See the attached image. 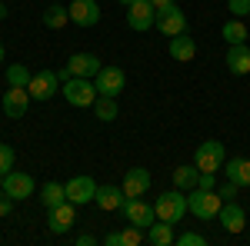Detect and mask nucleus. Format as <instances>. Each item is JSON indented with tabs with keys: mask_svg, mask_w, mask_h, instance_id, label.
Wrapping results in <instances>:
<instances>
[{
	"mask_svg": "<svg viewBox=\"0 0 250 246\" xmlns=\"http://www.w3.org/2000/svg\"><path fill=\"white\" fill-rule=\"evenodd\" d=\"M154 3V10H164V7H170V3H177V0H150Z\"/></svg>",
	"mask_w": 250,
	"mask_h": 246,
	"instance_id": "38",
	"label": "nucleus"
},
{
	"mask_svg": "<svg viewBox=\"0 0 250 246\" xmlns=\"http://www.w3.org/2000/svg\"><path fill=\"white\" fill-rule=\"evenodd\" d=\"M224 176L233 180L237 187H250V160H244V156L224 160Z\"/></svg>",
	"mask_w": 250,
	"mask_h": 246,
	"instance_id": "22",
	"label": "nucleus"
},
{
	"mask_svg": "<svg viewBox=\"0 0 250 246\" xmlns=\"http://www.w3.org/2000/svg\"><path fill=\"white\" fill-rule=\"evenodd\" d=\"M94 116L100 120V123L117 120V116H120V110H117V96H97L94 100Z\"/></svg>",
	"mask_w": 250,
	"mask_h": 246,
	"instance_id": "24",
	"label": "nucleus"
},
{
	"mask_svg": "<svg viewBox=\"0 0 250 246\" xmlns=\"http://www.w3.org/2000/svg\"><path fill=\"white\" fill-rule=\"evenodd\" d=\"M224 160H227L224 143H220V140H204V143L197 147L193 167H197L200 173H217V170H224Z\"/></svg>",
	"mask_w": 250,
	"mask_h": 246,
	"instance_id": "4",
	"label": "nucleus"
},
{
	"mask_svg": "<svg viewBox=\"0 0 250 246\" xmlns=\"http://www.w3.org/2000/svg\"><path fill=\"white\" fill-rule=\"evenodd\" d=\"M3 54H7V50H3V40H0V63H3Z\"/></svg>",
	"mask_w": 250,
	"mask_h": 246,
	"instance_id": "40",
	"label": "nucleus"
},
{
	"mask_svg": "<svg viewBox=\"0 0 250 246\" xmlns=\"http://www.w3.org/2000/svg\"><path fill=\"white\" fill-rule=\"evenodd\" d=\"M104 243H107V246H124V236H120V229L107 233V236H104Z\"/></svg>",
	"mask_w": 250,
	"mask_h": 246,
	"instance_id": "37",
	"label": "nucleus"
},
{
	"mask_svg": "<svg viewBox=\"0 0 250 246\" xmlns=\"http://www.w3.org/2000/svg\"><path fill=\"white\" fill-rule=\"evenodd\" d=\"M120 213H124V220H127V223H134V227H140V229H147L157 220L154 203H147L144 196H127V200H124V207H120Z\"/></svg>",
	"mask_w": 250,
	"mask_h": 246,
	"instance_id": "5",
	"label": "nucleus"
},
{
	"mask_svg": "<svg viewBox=\"0 0 250 246\" xmlns=\"http://www.w3.org/2000/svg\"><path fill=\"white\" fill-rule=\"evenodd\" d=\"M227 70L233 76H247L250 74V47L247 43H230V50H227Z\"/></svg>",
	"mask_w": 250,
	"mask_h": 246,
	"instance_id": "18",
	"label": "nucleus"
},
{
	"mask_svg": "<svg viewBox=\"0 0 250 246\" xmlns=\"http://www.w3.org/2000/svg\"><path fill=\"white\" fill-rule=\"evenodd\" d=\"M27 90H30V100H50L60 90V74L57 70H37L30 76Z\"/></svg>",
	"mask_w": 250,
	"mask_h": 246,
	"instance_id": "11",
	"label": "nucleus"
},
{
	"mask_svg": "<svg viewBox=\"0 0 250 246\" xmlns=\"http://www.w3.org/2000/svg\"><path fill=\"white\" fill-rule=\"evenodd\" d=\"M170 57L177 60V63H190V60L197 57V40L187 37V34L170 37Z\"/></svg>",
	"mask_w": 250,
	"mask_h": 246,
	"instance_id": "20",
	"label": "nucleus"
},
{
	"mask_svg": "<svg viewBox=\"0 0 250 246\" xmlns=\"http://www.w3.org/2000/svg\"><path fill=\"white\" fill-rule=\"evenodd\" d=\"M197 176H200L197 167H177V170H173V187L184 189V193H190V189L197 187Z\"/></svg>",
	"mask_w": 250,
	"mask_h": 246,
	"instance_id": "27",
	"label": "nucleus"
},
{
	"mask_svg": "<svg viewBox=\"0 0 250 246\" xmlns=\"http://www.w3.org/2000/svg\"><path fill=\"white\" fill-rule=\"evenodd\" d=\"M97 96L100 94H97L90 76H70V80H63V100L70 107H94Z\"/></svg>",
	"mask_w": 250,
	"mask_h": 246,
	"instance_id": "3",
	"label": "nucleus"
},
{
	"mask_svg": "<svg viewBox=\"0 0 250 246\" xmlns=\"http://www.w3.org/2000/svg\"><path fill=\"white\" fill-rule=\"evenodd\" d=\"M197 187H204V189H217V173H200V176H197Z\"/></svg>",
	"mask_w": 250,
	"mask_h": 246,
	"instance_id": "33",
	"label": "nucleus"
},
{
	"mask_svg": "<svg viewBox=\"0 0 250 246\" xmlns=\"http://www.w3.org/2000/svg\"><path fill=\"white\" fill-rule=\"evenodd\" d=\"M74 223H77V203L63 200V203H57V207L47 209V227H50V233L63 236V233L74 229Z\"/></svg>",
	"mask_w": 250,
	"mask_h": 246,
	"instance_id": "6",
	"label": "nucleus"
},
{
	"mask_svg": "<svg viewBox=\"0 0 250 246\" xmlns=\"http://www.w3.org/2000/svg\"><path fill=\"white\" fill-rule=\"evenodd\" d=\"M237 189H240V187H237L233 180H227V187H220V189H217V193H220L224 200H233V196H237Z\"/></svg>",
	"mask_w": 250,
	"mask_h": 246,
	"instance_id": "35",
	"label": "nucleus"
},
{
	"mask_svg": "<svg viewBox=\"0 0 250 246\" xmlns=\"http://www.w3.org/2000/svg\"><path fill=\"white\" fill-rule=\"evenodd\" d=\"M157 30L164 34V37H177V34H187V17H184V10L170 3V7H164V10H157Z\"/></svg>",
	"mask_w": 250,
	"mask_h": 246,
	"instance_id": "9",
	"label": "nucleus"
},
{
	"mask_svg": "<svg viewBox=\"0 0 250 246\" xmlns=\"http://www.w3.org/2000/svg\"><path fill=\"white\" fill-rule=\"evenodd\" d=\"M0 20H7V3H0Z\"/></svg>",
	"mask_w": 250,
	"mask_h": 246,
	"instance_id": "39",
	"label": "nucleus"
},
{
	"mask_svg": "<svg viewBox=\"0 0 250 246\" xmlns=\"http://www.w3.org/2000/svg\"><path fill=\"white\" fill-rule=\"evenodd\" d=\"M227 10L233 17H250V0H227Z\"/></svg>",
	"mask_w": 250,
	"mask_h": 246,
	"instance_id": "31",
	"label": "nucleus"
},
{
	"mask_svg": "<svg viewBox=\"0 0 250 246\" xmlns=\"http://www.w3.org/2000/svg\"><path fill=\"white\" fill-rule=\"evenodd\" d=\"M63 200H67V187H63V183H43V187H40V203L47 209L63 203Z\"/></svg>",
	"mask_w": 250,
	"mask_h": 246,
	"instance_id": "26",
	"label": "nucleus"
},
{
	"mask_svg": "<svg viewBox=\"0 0 250 246\" xmlns=\"http://www.w3.org/2000/svg\"><path fill=\"white\" fill-rule=\"evenodd\" d=\"M247 37H250V27L240 17H233V20L224 23V40H227V43H247Z\"/></svg>",
	"mask_w": 250,
	"mask_h": 246,
	"instance_id": "25",
	"label": "nucleus"
},
{
	"mask_svg": "<svg viewBox=\"0 0 250 246\" xmlns=\"http://www.w3.org/2000/svg\"><path fill=\"white\" fill-rule=\"evenodd\" d=\"M150 183H154V176H150V170H144V167H134V170L124 173V193L127 196H144L150 189Z\"/></svg>",
	"mask_w": 250,
	"mask_h": 246,
	"instance_id": "17",
	"label": "nucleus"
},
{
	"mask_svg": "<svg viewBox=\"0 0 250 246\" xmlns=\"http://www.w3.org/2000/svg\"><path fill=\"white\" fill-rule=\"evenodd\" d=\"M14 163H17V153L10 143H0V176H7V173L14 170Z\"/></svg>",
	"mask_w": 250,
	"mask_h": 246,
	"instance_id": "30",
	"label": "nucleus"
},
{
	"mask_svg": "<svg viewBox=\"0 0 250 246\" xmlns=\"http://www.w3.org/2000/svg\"><path fill=\"white\" fill-rule=\"evenodd\" d=\"M0 107H3V114L10 116V120H20V116L27 114V107H30V90L27 87H10L3 100H0Z\"/></svg>",
	"mask_w": 250,
	"mask_h": 246,
	"instance_id": "15",
	"label": "nucleus"
},
{
	"mask_svg": "<svg viewBox=\"0 0 250 246\" xmlns=\"http://www.w3.org/2000/svg\"><path fill=\"white\" fill-rule=\"evenodd\" d=\"M67 10H70V23H77L83 30L100 23V3L97 0H74Z\"/></svg>",
	"mask_w": 250,
	"mask_h": 246,
	"instance_id": "13",
	"label": "nucleus"
},
{
	"mask_svg": "<svg viewBox=\"0 0 250 246\" xmlns=\"http://www.w3.org/2000/svg\"><path fill=\"white\" fill-rule=\"evenodd\" d=\"M120 236H124V246H140L144 240H147V229L134 227V223H127V227L120 229Z\"/></svg>",
	"mask_w": 250,
	"mask_h": 246,
	"instance_id": "29",
	"label": "nucleus"
},
{
	"mask_svg": "<svg viewBox=\"0 0 250 246\" xmlns=\"http://www.w3.org/2000/svg\"><path fill=\"white\" fill-rule=\"evenodd\" d=\"M63 187H67V200H70V203H77V207H80V203H90V200L97 196V183L87 176V173L70 176Z\"/></svg>",
	"mask_w": 250,
	"mask_h": 246,
	"instance_id": "14",
	"label": "nucleus"
},
{
	"mask_svg": "<svg viewBox=\"0 0 250 246\" xmlns=\"http://www.w3.org/2000/svg\"><path fill=\"white\" fill-rule=\"evenodd\" d=\"M120 3H124V7H130V3H137V0H120Z\"/></svg>",
	"mask_w": 250,
	"mask_h": 246,
	"instance_id": "41",
	"label": "nucleus"
},
{
	"mask_svg": "<svg viewBox=\"0 0 250 246\" xmlns=\"http://www.w3.org/2000/svg\"><path fill=\"white\" fill-rule=\"evenodd\" d=\"M14 203H17V200H14V196H7V193L0 189V216H10V209H14Z\"/></svg>",
	"mask_w": 250,
	"mask_h": 246,
	"instance_id": "34",
	"label": "nucleus"
},
{
	"mask_svg": "<svg viewBox=\"0 0 250 246\" xmlns=\"http://www.w3.org/2000/svg\"><path fill=\"white\" fill-rule=\"evenodd\" d=\"M154 23H157V10H154V3H150V0H137V3L127 7V27H130V30L147 34Z\"/></svg>",
	"mask_w": 250,
	"mask_h": 246,
	"instance_id": "10",
	"label": "nucleus"
},
{
	"mask_svg": "<svg viewBox=\"0 0 250 246\" xmlns=\"http://www.w3.org/2000/svg\"><path fill=\"white\" fill-rule=\"evenodd\" d=\"M43 23H47L50 30H63V27L70 23V10H67L63 3H50V7L43 10Z\"/></svg>",
	"mask_w": 250,
	"mask_h": 246,
	"instance_id": "23",
	"label": "nucleus"
},
{
	"mask_svg": "<svg viewBox=\"0 0 250 246\" xmlns=\"http://www.w3.org/2000/svg\"><path fill=\"white\" fill-rule=\"evenodd\" d=\"M217 220H220V227L227 229V233H240V229L247 227V213H244L240 203H233V200H227V203L220 207Z\"/></svg>",
	"mask_w": 250,
	"mask_h": 246,
	"instance_id": "16",
	"label": "nucleus"
},
{
	"mask_svg": "<svg viewBox=\"0 0 250 246\" xmlns=\"http://www.w3.org/2000/svg\"><path fill=\"white\" fill-rule=\"evenodd\" d=\"M74 243H77V246H94L97 236H94V233H77V236H74Z\"/></svg>",
	"mask_w": 250,
	"mask_h": 246,
	"instance_id": "36",
	"label": "nucleus"
},
{
	"mask_svg": "<svg viewBox=\"0 0 250 246\" xmlns=\"http://www.w3.org/2000/svg\"><path fill=\"white\" fill-rule=\"evenodd\" d=\"M30 76L34 74H30L23 63H10V67H7V87H27Z\"/></svg>",
	"mask_w": 250,
	"mask_h": 246,
	"instance_id": "28",
	"label": "nucleus"
},
{
	"mask_svg": "<svg viewBox=\"0 0 250 246\" xmlns=\"http://www.w3.org/2000/svg\"><path fill=\"white\" fill-rule=\"evenodd\" d=\"M207 240L200 236V233H180L177 236V246H204Z\"/></svg>",
	"mask_w": 250,
	"mask_h": 246,
	"instance_id": "32",
	"label": "nucleus"
},
{
	"mask_svg": "<svg viewBox=\"0 0 250 246\" xmlns=\"http://www.w3.org/2000/svg\"><path fill=\"white\" fill-rule=\"evenodd\" d=\"M94 87L100 96H120V90L127 87V74L120 67H100V74L94 76Z\"/></svg>",
	"mask_w": 250,
	"mask_h": 246,
	"instance_id": "8",
	"label": "nucleus"
},
{
	"mask_svg": "<svg viewBox=\"0 0 250 246\" xmlns=\"http://www.w3.org/2000/svg\"><path fill=\"white\" fill-rule=\"evenodd\" d=\"M187 207L197 220H217V213L224 207V196L217 189H204V187H193L187 193Z\"/></svg>",
	"mask_w": 250,
	"mask_h": 246,
	"instance_id": "1",
	"label": "nucleus"
},
{
	"mask_svg": "<svg viewBox=\"0 0 250 246\" xmlns=\"http://www.w3.org/2000/svg\"><path fill=\"white\" fill-rule=\"evenodd\" d=\"M147 243H150V246H170V243H177L173 223H167V220H154V223L147 227Z\"/></svg>",
	"mask_w": 250,
	"mask_h": 246,
	"instance_id": "21",
	"label": "nucleus"
},
{
	"mask_svg": "<svg viewBox=\"0 0 250 246\" xmlns=\"http://www.w3.org/2000/svg\"><path fill=\"white\" fill-rule=\"evenodd\" d=\"M100 60L94 57V54H74V57L67 60V67L60 70V80H70V76H90L94 80L97 74H100Z\"/></svg>",
	"mask_w": 250,
	"mask_h": 246,
	"instance_id": "12",
	"label": "nucleus"
},
{
	"mask_svg": "<svg viewBox=\"0 0 250 246\" xmlns=\"http://www.w3.org/2000/svg\"><path fill=\"white\" fill-rule=\"evenodd\" d=\"M0 189L7 193V196H14V200H30L34 196V176L23 170H10L7 176H0Z\"/></svg>",
	"mask_w": 250,
	"mask_h": 246,
	"instance_id": "7",
	"label": "nucleus"
},
{
	"mask_svg": "<svg viewBox=\"0 0 250 246\" xmlns=\"http://www.w3.org/2000/svg\"><path fill=\"white\" fill-rule=\"evenodd\" d=\"M154 209H157V220H167V223H180L187 213H190V207H187V193L184 189H167L164 196H157L154 200Z\"/></svg>",
	"mask_w": 250,
	"mask_h": 246,
	"instance_id": "2",
	"label": "nucleus"
},
{
	"mask_svg": "<svg viewBox=\"0 0 250 246\" xmlns=\"http://www.w3.org/2000/svg\"><path fill=\"white\" fill-rule=\"evenodd\" d=\"M124 200H127L124 187H97V196H94V203L100 209H107V213L120 209V207H124Z\"/></svg>",
	"mask_w": 250,
	"mask_h": 246,
	"instance_id": "19",
	"label": "nucleus"
}]
</instances>
